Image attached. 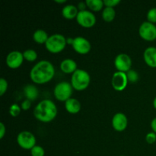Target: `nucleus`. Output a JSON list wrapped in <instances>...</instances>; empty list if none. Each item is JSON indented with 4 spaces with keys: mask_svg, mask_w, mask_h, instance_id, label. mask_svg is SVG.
Segmentation results:
<instances>
[{
    "mask_svg": "<svg viewBox=\"0 0 156 156\" xmlns=\"http://www.w3.org/2000/svg\"><path fill=\"white\" fill-rule=\"evenodd\" d=\"M55 76V68L48 60H41L37 62L30 72L32 82L37 85H43L50 82Z\"/></svg>",
    "mask_w": 156,
    "mask_h": 156,
    "instance_id": "1",
    "label": "nucleus"
},
{
    "mask_svg": "<svg viewBox=\"0 0 156 156\" xmlns=\"http://www.w3.org/2000/svg\"><path fill=\"white\" fill-rule=\"evenodd\" d=\"M34 115L37 120L42 123H50L57 115V107L53 101L44 99L34 108Z\"/></svg>",
    "mask_w": 156,
    "mask_h": 156,
    "instance_id": "2",
    "label": "nucleus"
},
{
    "mask_svg": "<svg viewBox=\"0 0 156 156\" xmlns=\"http://www.w3.org/2000/svg\"><path fill=\"white\" fill-rule=\"evenodd\" d=\"M91 82V76L89 73L84 69H78L71 77V85L73 89L82 91L86 89Z\"/></svg>",
    "mask_w": 156,
    "mask_h": 156,
    "instance_id": "3",
    "label": "nucleus"
},
{
    "mask_svg": "<svg viewBox=\"0 0 156 156\" xmlns=\"http://www.w3.org/2000/svg\"><path fill=\"white\" fill-rule=\"evenodd\" d=\"M66 38L60 34H55L49 37L45 47L51 53H59L62 52L66 46Z\"/></svg>",
    "mask_w": 156,
    "mask_h": 156,
    "instance_id": "4",
    "label": "nucleus"
},
{
    "mask_svg": "<svg viewBox=\"0 0 156 156\" xmlns=\"http://www.w3.org/2000/svg\"><path fill=\"white\" fill-rule=\"evenodd\" d=\"M73 93V88L71 83L68 82H61L55 86L53 94L55 98L59 101L66 102L71 98Z\"/></svg>",
    "mask_w": 156,
    "mask_h": 156,
    "instance_id": "5",
    "label": "nucleus"
},
{
    "mask_svg": "<svg viewBox=\"0 0 156 156\" xmlns=\"http://www.w3.org/2000/svg\"><path fill=\"white\" fill-rule=\"evenodd\" d=\"M18 146L25 150H31L36 146L37 140L35 136L29 131H22L17 136Z\"/></svg>",
    "mask_w": 156,
    "mask_h": 156,
    "instance_id": "6",
    "label": "nucleus"
},
{
    "mask_svg": "<svg viewBox=\"0 0 156 156\" xmlns=\"http://www.w3.org/2000/svg\"><path fill=\"white\" fill-rule=\"evenodd\" d=\"M139 34L142 39L146 41H155L156 40V25L149 21H144L139 28Z\"/></svg>",
    "mask_w": 156,
    "mask_h": 156,
    "instance_id": "7",
    "label": "nucleus"
},
{
    "mask_svg": "<svg viewBox=\"0 0 156 156\" xmlns=\"http://www.w3.org/2000/svg\"><path fill=\"white\" fill-rule=\"evenodd\" d=\"M76 19L78 24L85 28H91L96 24L95 15L93 12L88 10L79 12Z\"/></svg>",
    "mask_w": 156,
    "mask_h": 156,
    "instance_id": "8",
    "label": "nucleus"
},
{
    "mask_svg": "<svg viewBox=\"0 0 156 156\" xmlns=\"http://www.w3.org/2000/svg\"><path fill=\"white\" fill-rule=\"evenodd\" d=\"M114 66L118 72L126 73L132 66V59L126 53H120L114 59Z\"/></svg>",
    "mask_w": 156,
    "mask_h": 156,
    "instance_id": "9",
    "label": "nucleus"
},
{
    "mask_svg": "<svg viewBox=\"0 0 156 156\" xmlns=\"http://www.w3.org/2000/svg\"><path fill=\"white\" fill-rule=\"evenodd\" d=\"M72 47L76 53L81 55L87 54L91 50V43L83 37H75Z\"/></svg>",
    "mask_w": 156,
    "mask_h": 156,
    "instance_id": "10",
    "label": "nucleus"
},
{
    "mask_svg": "<svg viewBox=\"0 0 156 156\" xmlns=\"http://www.w3.org/2000/svg\"><path fill=\"white\" fill-rule=\"evenodd\" d=\"M24 59L23 53L18 50H14L10 52L6 56V65L12 69H16L22 65Z\"/></svg>",
    "mask_w": 156,
    "mask_h": 156,
    "instance_id": "11",
    "label": "nucleus"
},
{
    "mask_svg": "<svg viewBox=\"0 0 156 156\" xmlns=\"http://www.w3.org/2000/svg\"><path fill=\"white\" fill-rule=\"evenodd\" d=\"M128 82L129 81H128L126 73L117 71L113 75L111 84L114 90L117 91H122L126 88Z\"/></svg>",
    "mask_w": 156,
    "mask_h": 156,
    "instance_id": "12",
    "label": "nucleus"
},
{
    "mask_svg": "<svg viewBox=\"0 0 156 156\" xmlns=\"http://www.w3.org/2000/svg\"><path fill=\"white\" fill-rule=\"evenodd\" d=\"M127 117L123 113H117L112 118V126L114 130L117 132H123L127 128Z\"/></svg>",
    "mask_w": 156,
    "mask_h": 156,
    "instance_id": "13",
    "label": "nucleus"
},
{
    "mask_svg": "<svg viewBox=\"0 0 156 156\" xmlns=\"http://www.w3.org/2000/svg\"><path fill=\"white\" fill-rule=\"evenodd\" d=\"M143 59L146 65L151 68H156V47H147L143 53Z\"/></svg>",
    "mask_w": 156,
    "mask_h": 156,
    "instance_id": "14",
    "label": "nucleus"
},
{
    "mask_svg": "<svg viewBox=\"0 0 156 156\" xmlns=\"http://www.w3.org/2000/svg\"><path fill=\"white\" fill-rule=\"evenodd\" d=\"M60 69L65 74L73 75L78 69L77 63L74 59H65L61 62Z\"/></svg>",
    "mask_w": 156,
    "mask_h": 156,
    "instance_id": "15",
    "label": "nucleus"
},
{
    "mask_svg": "<svg viewBox=\"0 0 156 156\" xmlns=\"http://www.w3.org/2000/svg\"><path fill=\"white\" fill-rule=\"evenodd\" d=\"M79 9L77 6L74 5H66L62 8V15L64 18L67 20H73L76 18L78 14H79Z\"/></svg>",
    "mask_w": 156,
    "mask_h": 156,
    "instance_id": "16",
    "label": "nucleus"
},
{
    "mask_svg": "<svg viewBox=\"0 0 156 156\" xmlns=\"http://www.w3.org/2000/svg\"><path fill=\"white\" fill-rule=\"evenodd\" d=\"M65 108L69 114H76L81 111V103L77 99L71 98L65 102Z\"/></svg>",
    "mask_w": 156,
    "mask_h": 156,
    "instance_id": "17",
    "label": "nucleus"
},
{
    "mask_svg": "<svg viewBox=\"0 0 156 156\" xmlns=\"http://www.w3.org/2000/svg\"><path fill=\"white\" fill-rule=\"evenodd\" d=\"M24 94L25 95V97L27 98V100H30V101H35L38 97V89L35 85H26L24 88Z\"/></svg>",
    "mask_w": 156,
    "mask_h": 156,
    "instance_id": "18",
    "label": "nucleus"
},
{
    "mask_svg": "<svg viewBox=\"0 0 156 156\" xmlns=\"http://www.w3.org/2000/svg\"><path fill=\"white\" fill-rule=\"evenodd\" d=\"M49 35L43 29H38L35 30L33 34V40L35 43L38 44H45L49 38Z\"/></svg>",
    "mask_w": 156,
    "mask_h": 156,
    "instance_id": "19",
    "label": "nucleus"
},
{
    "mask_svg": "<svg viewBox=\"0 0 156 156\" xmlns=\"http://www.w3.org/2000/svg\"><path fill=\"white\" fill-rule=\"evenodd\" d=\"M87 7L92 12H100L104 8V1L102 0H86Z\"/></svg>",
    "mask_w": 156,
    "mask_h": 156,
    "instance_id": "20",
    "label": "nucleus"
},
{
    "mask_svg": "<svg viewBox=\"0 0 156 156\" xmlns=\"http://www.w3.org/2000/svg\"><path fill=\"white\" fill-rule=\"evenodd\" d=\"M102 18L106 22H111L116 17V11L114 8L105 7L102 11Z\"/></svg>",
    "mask_w": 156,
    "mask_h": 156,
    "instance_id": "21",
    "label": "nucleus"
},
{
    "mask_svg": "<svg viewBox=\"0 0 156 156\" xmlns=\"http://www.w3.org/2000/svg\"><path fill=\"white\" fill-rule=\"evenodd\" d=\"M23 56L27 62H34L37 59V53L32 49H28L23 52Z\"/></svg>",
    "mask_w": 156,
    "mask_h": 156,
    "instance_id": "22",
    "label": "nucleus"
},
{
    "mask_svg": "<svg viewBox=\"0 0 156 156\" xmlns=\"http://www.w3.org/2000/svg\"><path fill=\"white\" fill-rule=\"evenodd\" d=\"M21 108L17 104H13L9 108V114L12 117H17L21 113Z\"/></svg>",
    "mask_w": 156,
    "mask_h": 156,
    "instance_id": "23",
    "label": "nucleus"
},
{
    "mask_svg": "<svg viewBox=\"0 0 156 156\" xmlns=\"http://www.w3.org/2000/svg\"><path fill=\"white\" fill-rule=\"evenodd\" d=\"M30 155L31 156H44L45 155V151L44 148L41 146H36L30 150Z\"/></svg>",
    "mask_w": 156,
    "mask_h": 156,
    "instance_id": "24",
    "label": "nucleus"
},
{
    "mask_svg": "<svg viewBox=\"0 0 156 156\" xmlns=\"http://www.w3.org/2000/svg\"><path fill=\"white\" fill-rule=\"evenodd\" d=\"M126 76H127L128 81L129 82H132V83L136 82L139 79V74L135 70L130 69L129 71H128L126 73Z\"/></svg>",
    "mask_w": 156,
    "mask_h": 156,
    "instance_id": "25",
    "label": "nucleus"
},
{
    "mask_svg": "<svg viewBox=\"0 0 156 156\" xmlns=\"http://www.w3.org/2000/svg\"><path fill=\"white\" fill-rule=\"evenodd\" d=\"M147 21L155 24L156 23V8L149 9L147 13Z\"/></svg>",
    "mask_w": 156,
    "mask_h": 156,
    "instance_id": "26",
    "label": "nucleus"
},
{
    "mask_svg": "<svg viewBox=\"0 0 156 156\" xmlns=\"http://www.w3.org/2000/svg\"><path fill=\"white\" fill-rule=\"evenodd\" d=\"M8 82L6 81V79H5L4 78H1L0 79V95L3 96L4 94H5L6 91L8 90Z\"/></svg>",
    "mask_w": 156,
    "mask_h": 156,
    "instance_id": "27",
    "label": "nucleus"
},
{
    "mask_svg": "<svg viewBox=\"0 0 156 156\" xmlns=\"http://www.w3.org/2000/svg\"><path fill=\"white\" fill-rule=\"evenodd\" d=\"M120 3V0H104V5L105 7L114 8L118 5Z\"/></svg>",
    "mask_w": 156,
    "mask_h": 156,
    "instance_id": "28",
    "label": "nucleus"
},
{
    "mask_svg": "<svg viewBox=\"0 0 156 156\" xmlns=\"http://www.w3.org/2000/svg\"><path fill=\"white\" fill-rule=\"evenodd\" d=\"M146 140L149 144H153L156 142V133L154 132H150L146 135Z\"/></svg>",
    "mask_w": 156,
    "mask_h": 156,
    "instance_id": "29",
    "label": "nucleus"
},
{
    "mask_svg": "<svg viewBox=\"0 0 156 156\" xmlns=\"http://www.w3.org/2000/svg\"><path fill=\"white\" fill-rule=\"evenodd\" d=\"M30 107H31V101L30 100H27V99L23 101L21 105V109L24 110V111H28Z\"/></svg>",
    "mask_w": 156,
    "mask_h": 156,
    "instance_id": "30",
    "label": "nucleus"
},
{
    "mask_svg": "<svg viewBox=\"0 0 156 156\" xmlns=\"http://www.w3.org/2000/svg\"><path fill=\"white\" fill-rule=\"evenodd\" d=\"M6 133V128L2 122L0 123V139H3L5 134Z\"/></svg>",
    "mask_w": 156,
    "mask_h": 156,
    "instance_id": "31",
    "label": "nucleus"
},
{
    "mask_svg": "<svg viewBox=\"0 0 156 156\" xmlns=\"http://www.w3.org/2000/svg\"><path fill=\"white\" fill-rule=\"evenodd\" d=\"M87 5L85 3V2H80L78 3V9H79V12H82V11L86 10Z\"/></svg>",
    "mask_w": 156,
    "mask_h": 156,
    "instance_id": "32",
    "label": "nucleus"
},
{
    "mask_svg": "<svg viewBox=\"0 0 156 156\" xmlns=\"http://www.w3.org/2000/svg\"><path fill=\"white\" fill-rule=\"evenodd\" d=\"M151 128L152 129V132L156 133V117L154 118L151 122Z\"/></svg>",
    "mask_w": 156,
    "mask_h": 156,
    "instance_id": "33",
    "label": "nucleus"
},
{
    "mask_svg": "<svg viewBox=\"0 0 156 156\" xmlns=\"http://www.w3.org/2000/svg\"><path fill=\"white\" fill-rule=\"evenodd\" d=\"M73 41H74V38H72V37L66 38V42H67V44H69V45H73Z\"/></svg>",
    "mask_w": 156,
    "mask_h": 156,
    "instance_id": "34",
    "label": "nucleus"
},
{
    "mask_svg": "<svg viewBox=\"0 0 156 156\" xmlns=\"http://www.w3.org/2000/svg\"><path fill=\"white\" fill-rule=\"evenodd\" d=\"M55 2H56V3H59V4H62V3H66V0H55Z\"/></svg>",
    "mask_w": 156,
    "mask_h": 156,
    "instance_id": "35",
    "label": "nucleus"
},
{
    "mask_svg": "<svg viewBox=\"0 0 156 156\" xmlns=\"http://www.w3.org/2000/svg\"><path fill=\"white\" fill-rule=\"evenodd\" d=\"M153 107H154V108L156 110V97L154 98V100H153Z\"/></svg>",
    "mask_w": 156,
    "mask_h": 156,
    "instance_id": "36",
    "label": "nucleus"
},
{
    "mask_svg": "<svg viewBox=\"0 0 156 156\" xmlns=\"http://www.w3.org/2000/svg\"><path fill=\"white\" fill-rule=\"evenodd\" d=\"M120 156H124V155H120Z\"/></svg>",
    "mask_w": 156,
    "mask_h": 156,
    "instance_id": "37",
    "label": "nucleus"
}]
</instances>
